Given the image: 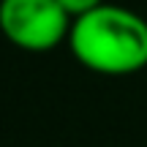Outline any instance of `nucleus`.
Segmentation results:
<instances>
[{
	"label": "nucleus",
	"instance_id": "nucleus-1",
	"mask_svg": "<svg viewBox=\"0 0 147 147\" xmlns=\"http://www.w3.org/2000/svg\"><path fill=\"white\" fill-rule=\"evenodd\" d=\"M68 49L82 68L131 76L147 68V19L125 5L101 3L71 22Z\"/></svg>",
	"mask_w": 147,
	"mask_h": 147
},
{
	"label": "nucleus",
	"instance_id": "nucleus-2",
	"mask_svg": "<svg viewBox=\"0 0 147 147\" xmlns=\"http://www.w3.org/2000/svg\"><path fill=\"white\" fill-rule=\"evenodd\" d=\"M71 22L57 0H0V33L25 52H52L68 41Z\"/></svg>",
	"mask_w": 147,
	"mask_h": 147
},
{
	"label": "nucleus",
	"instance_id": "nucleus-3",
	"mask_svg": "<svg viewBox=\"0 0 147 147\" xmlns=\"http://www.w3.org/2000/svg\"><path fill=\"white\" fill-rule=\"evenodd\" d=\"M57 3L63 5L65 11H68L71 19H76V16H82V14H87V11L98 8V5L106 3V0H57Z\"/></svg>",
	"mask_w": 147,
	"mask_h": 147
}]
</instances>
